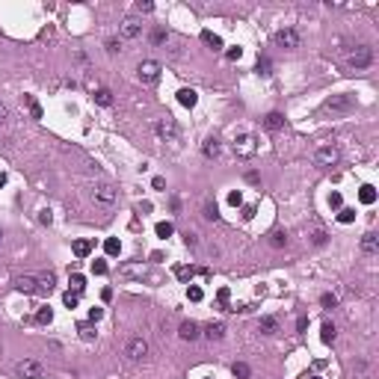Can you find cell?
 Wrapping results in <instances>:
<instances>
[{
  "instance_id": "6da1fadb",
  "label": "cell",
  "mask_w": 379,
  "mask_h": 379,
  "mask_svg": "<svg viewBox=\"0 0 379 379\" xmlns=\"http://www.w3.org/2000/svg\"><path fill=\"white\" fill-rule=\"evenodd\" d=\"M160 71H163V65H160L157 59H142V62L136 65V77H139L142 86H154V83L160 80Z\"/></svg>"
},
{
  "instance_id": "7a4b0ae2",
  "label": "cell",
  "mask_w": 379,
  "mask_h": 379,
  "mask_svg": "<svg viewBox=\"0 0 379 379\" xmlns=\"http://www.w3.org/2000/svg\"><path fill=\"white\" fill-rule=\"evenodd\" d=\"M231 148H234V157H240V160H252V157L258 154V139H255L252 133H240V136H234Z\"/></svg>"
},
{
  "instance_id": "3957f363",
  "label": "cell",
  "mask_w": 379,
  "mask_h": 379,
  "mask_svg": "<svg viewBox=\"0 0 379 379\" xmlns=\"http://www.w3.org/2000/svg\"><path fill=\"white\" fill-rule=\"evenodd\" d=\"M353 107H356V95H350V92H341V95H332L323 101L326 113H350Z\"/></svg>"
},
{
  "instance_id": "277c9868",
  "label": "cell",
  "mask_w": 379,
  "mask_h": 379,
  "mask_svg": "<svg viewBox=\"0 0 379 379\" xmlns=\"http://www.w3.org/2000/svg\"><path fill=\"white\" fill-rule=\"evenodd\" d=\"M154 133H157L160 142H175V139H178V122H175L172 116H163V119H157V125H154Z\"/></svg>"
},
{
  "instance_id": "5b68a950",
  "label": "cell",
  "mask_w": 379,
  "mask_h": 379,
  "mask_svg": "<svg viewBox=\"0 0 379 379\" xmlns=\"http://www.w3.org/2000/svg\"><path fill=\"white\" fill-rule=\"evenodd\" d=\"M273 42H276L279 48H284V51H293V48H299L302 36H299V30H293V27H284V30H279V33L273 36Z\"/></svg>"
},
{
  "instance_id": "8992f818",
  "label": "cell",
  "mask_w": 379,
  "mask_h": 379,
  "mask_svg": "<svg viewBox=\"0 0 379 379\" xmlns=\"http://www.w3.org/2000/svg\"><path fill=\"white\" fill-rule=\"evenodd\" d=\"M338 160H341L338 145H323V148H317V154H314V163H317L320 169H329V166H335Z\"/></svg>"
},
{
  "instance_id": "52a82bcc",
  "label": "cell",
  "mask_w": 379,
  "mask_h": 379,
  "mask_svg": "<svg viewBox=\"0 0 379 379\" xmlns=\"http://www.w3.org/2000/svg\"><path fill=\"white\" fill-rule=\"evenodd\" d=\"M370 62H373V51H370L367 45H359V48L347 57V65H350V68H356V71H359V68H367Z\"/></svg>"
},
{
  "instance_id": "ba28073f",
  "label": "cell",
  "mask_w": 379,
  "mask_h": 379,
  "mask_svg": "<svg viewBox=\"0 0 379 379\" xmlns=\"http://www.w3.org/2000/svg\"><path fill=\"white\" fill-rule=\"evenodd\" d=\"M125 356H128L131 361H142V359L148 356V341H145V338H131L128 344H125Z\"/></svg>"
},
{
  "instance_id": "9c48e42d",
  "label": "cell",
  "mask_w": 379,
  "mask_h": 379,
  "mask_svg": "<svg viewBox=\"0 0 379 379\" xmlns=\"http://www.w3.org/2000/svg\"><path fill=\"white\" fill-rule=\"evenodd\" d=\"M92 199H95L98 205L110 208L113 202H116V187H113V184H95V187H92Z\"/></svg>"
},
{
  "instance_id": "30bf717a",
  "label": "cell",
  "mask_w": 379,
  "mask_h": 379,
  "mask_svg": "<svg viewBox=\"0 0 379 379\" xmlns=\"http://www.w3.org/2000/svg\"><path fill=\"white\" fill-rule=\"evenodd\" d=\"M15 376L18 379H39L42 376V364L33 361V359H24V361L15 364Z\"/></svg>"
},
{
  "instance_id": "8fae6325",
  "label": "cell",
  "mask_w": 379,
  "mask_h": 379,
  "mask_svg": "<svg viewBox=\"0 0 379 379\" xmlns=\"http://www.w3.org/2000/svg\"><path fill=\"white\" fill-rule=\"evenodd\" d=\"M119 36H122V39H139V36H142V24L136 18H125L122 27H119Z\"/></svg>"
},
{
  "instance_id": "7c38bea8",
  "label": "cell",
  "mask_w": 379,
  "mask_h": 379,
  "mask_svg": "<svg viewBox=\"0 0 379 379\" xmlns=\"http://www.w3.org/2000/svg\"><path fill=\"white\" fill-rule=\"evenodd\" d=\"M15 287L21 293H39V284H36V276H18L15 279Z\"/></svg>"
},
{
  "instance_id": "4fadbf2b",
  "label": "cell",
  "mask_w": 379,
  "mask_h": 379,
  "mask_svg": "<svg viewBox=\"0 0 379 379\" xmlns=\"http://www.w3.org/2000/svg\"><path fill=\"white\" fill-rule=\"evenodd\" d=\"M178 335H181L184 341H196L202 332H199V323H193V320H184V323H181V329H178Z\"/></svg>"
},
{
  "instance_id": "5bb4252c",
  "label": "cell",
  "mask_w": 379,
  "mask_h": 379,
  "mask_svg": "<svg viewBox=\"0 0 379 379\" xmlns=\"http://www.w3.org/2000/svg\"><path fill=\"white\" fill-rule=\"evenodd\" d=\"M36 284H39V293H51L57 287V276L54 273H42V276H36Z\"/></svg>"
},
{
  "instance_id": "9a60e30c",
  "label": "cell",
  "mask_w": 379,
  "mask_h": 379,
  "mask_svg": "<svg viewBox=\"0 0 379 379\" xmlns=\"http://www.w3.org/2000/svg\"><path fill=\"white\" fill-rule=\"evenodd\" d=\"M361 252H364V255H376V252H379V237H376L373 231H367V234L361 237Z\"/></svg>"
},
{
  "instance_id": "2e32d148",
  "label": "cell",
  "mask_w": 379,
  "mask_h": 379,
  "mask_svg": "<svg viewBox=\"0 0 379 379\" xmlns=\"http://www.w3.org/2000/svg\"><path fill=\"white\" fill-rule=\"evenodd\" d=\"M264 128H267V131H282L284 128V116H282V113H267Z\"/></svg>"
},
{
  "instance_id": "e0dca14e",
  "label": "cell",
  "mask_w": 379,
  "mask_h": 379,
  "mask_svg": "<svg viewBox=\"0 0 379 379\" xmlns=\"http://www.w3.org/2000/svg\"><path fill=\"white\" fill-rule=\"evenodd\" d=\"M222 335H225V323H208L205 326V338L208 341H222Z\"/></svg>"
},
{
  "instance_id": "ac0fdd59",
  "label": "cell",
  "mask_w": 379,
  "mask_h": 379,
  "mask_svg": "<svg viewBox=\"0 0 379 379\" xmlns=\"http://www.w3.org/2000/svg\"><path fill=\"white\" fill-rule=\"evenodd\" d=\"M202 151H205V157H208V160H216V157H219V151H222V148H219V139L210 136V139L202 145Z\"/></svg>"
},
{
  "instance_id": "d6986e66",
  "label": "cell",
  "mask_w": 379,
  "mask_h": 379,
  "mask_svg": "<svg viewBox=\"0 0 379 379\" xmlns=\"http://www.w3.org/2000/svg\"><path fill=\"white\" fill-rule=\"evenodd\" d=\"M202 42L210 48V51H222V39L216 33H210V30H202Z\"/></svg>"
},
{
  "instance_id": "ffe728a7",
  "label": "cell",
  "mask_w": 379,
  "mask_h": 379,
  "mask_svg": "<svg viewBox=\"0 0 379 379\" xmlns=\"http://www.w3.org/2000/svg\"><path fill=\"white\" fill-rule=\"evenodd\" d=\"M258 329H261L264 335H276V332H279V320H276V317H261Z\"/></svg>"
},
{
  "instance_id": "44dd1931",
  "label": "cell",
  "mask_w": 379,
  "mask_h": 379,
  "mask_svg": "<svg viewBox=\"0 0 379 379\" xmlns=\"http://www.w3.org/2000/svg\"><path fill=\"white\" fill-rule=\"evenodd\" d=\"M74 255H77V258H89L92 255V240H74Z\"/></svg>"
},
{
  "instance_id": "7402d4cb",
  "label": "cell",
  "mask_w": 379,
  "mask_h": 379,
  "mask_svg": "<svg viewBox=\"0 0 379 379\" xmlns=\"http://www.w3.org/2000/svg\"><path fill=\"white\" fill-rule=\"evenodd\" d=\"M178 101H181L184 107H196L199 95H196V89H181V92H178Z\"/></svg>"
},
{
  "instance_id": "603a6c76",
  "label": "cell",
  "mask_w": 379,
  "mask_h": 379,
  "mask_svg": "<svg viewBox=\"0 0 379 379\" xmlns=\"http://www.w3.org/2000/svg\"><path fill=\"white\" fill-rule=\"evenodd\" d=\"M231 373H234V379H249V376H252V367H249L246 361H234Z\"/></svg>"
},
{
  "instance_id": "cb8c5ba5",
  "label": "cell",
  "mask_w": 379,
  "mask_h": 379,
  "mask_svg": "<svg viewBox=\"0 0 379 379\" xmlns=\"http://www.w3.org/2000/svg\"><path fill=\"white\" fill-rule=\"evenodd\" d=\"M24 104H27V110H30L33 119H42V107H39V101H36L33 95H24Z\"/></svg>"
},
{
  "instance_id": "d4e9b609",
  "label": "cell",
  "mask_w": 379,
  "mask_h": 379,
  "mask_svg": "<svg viewBox=\"0 0 379 379\" xmlns=\"http://www.w3.org/2000/svg\"><path fill=\"white\" fill-rule=\"evenodd\" d=\"M359 199H361L364 205H373V202H376V190H373L370 184H364V187L359 190Z\"/></svg>"
},
{
  "instance_id": "484cf974",
  "label": "cell",
  "mask_w": 379,
  "mask_h": 379,
  "mask_svg": "<svg viewBox=\"0 0 379 379\" xmlns=\"http://www.w3.org/2000/svg\"><path fill=\"white\" fill-rule=\"evenodd\" d=\"M320 338H323V344H332V341L338 338V329H335L332 323H323V329H320Z\"/></svg>"
},
{
  "instance_id": "4316f807",
  "label": "cell",
  "mask_w": 379,
  "mask_h": 379,
  "mask_svg": "<svg viewBox=\"0 0 379 379\" xmlns=\"http://www.w3.org/2000/svg\"><path fill=\"white\" fill-rule=\"evenodd\" d=\"M92 98H95V104H101V107H110V104H113V92H110V89H98Z\"/></svg>"
},
{
  "instance_id": "83f0119b",
  "label": "cell",
  "mask_w": 379,
  "mask_h": 379,
  "mask_svg": "<svg viewBox=\"0 0 379 379\" xmlns=\"http://www.w3.org/2000/svg\"><path fill=\"white\" fill-rule=\"evenodd\" d=\"M187 299H190V302H202V299H205V290H202L199 284H190V287H187Z\"/></svg>"
},
{
  "instance_id": "f1b7e54d",
  "label": "cell",
  "mask_w": 379,
  "mask_h": 379,
  "mask_svg": "<svg viewBox=\"0 0 379 379\" xmlns=\"http://www.w3.org/2000/svg\"><path fill=\"white\" fill-rule=\"evenodd\" d=\"M77 332H80V338H83V341H95V323H80V326H77Z\"/></svg>"
},
{
  "instance_id": "f546056e",
  "label": "cell",
  "mask_w": 379,
  "mask_h": 379,
  "mask_svg": "<svg viewBox=\"0 0 379 379\" xmlns=\"http://www.w3.org/2000/svg\"><path fill=\"white\" fill-rule=\"evenodd\" d=\"M258 74H264V77H270V74H273V62L267 57H258Z\"/></svg>"
},
{
  "instance_id": "4dcf8cb0",
  "label": "cell",
  "mask_w": 379,
  "mask_h": 379,
  "mask_svg": "<svg viewBox=\"0 0 379 379\" xmlns=\"http://www.w3.org/2000/svg\"><path fill=\"white\" fill-rule=\"evenodd\" d=\"M71 287H74V293H83V290H86V279H83L80 273H74V276H71Z\"/></svg>"
},
{
  "instance_id": "1f68e13d",
  "label": "cell",
  "mask_w": 379,
  "mask_h": 379,
  "mask_svg": "<svg viewBox=\"0 0 379 379\" xmlns=\"http://www.w3.org/2000/svg\"><path fill=\"white\" fill-rule=\"evenodd\" d=\"M104 252H107V255H119V252H122V243H119L116 237H110V240L104 243Z\"/></svg>"
},
{
  "instance_id": "d6a6232c",
  "label": "cell",
  "mask_w": 379,
  "mask_h": 379,
  "mask_svg": "<svg viewBox=\"0 0 379 379\" xmlns=\"http://www.w3.org/2000/svg\"><path fill=\"white\" fill-rule=\"evenodd\" d=\"M205 216H208V219H213V222L219 219V208H216V202H210V199L205 202Z\"/></svg>"
},
{
  "instance_id": "836d02e7",
  "label": "cell",
  "mask_w": 379,
  "mask_h": 379,
  "mask_svg": "<svg viewBox=\"0 0 379 379\" xmlns=\"http://www.w3.org/2000/svg\"><path fill=\"white\" fill-rule=\"evenodd\" d=\"M284 243H287V234H284V231H273V234H270V246H276V249H282Z\"/></svg>"
},
{
  "instance_id": "e575fe53",
  "label": "cell",
  "mask_w": 379,
  "mask_h": 379,
  "mask_svg": "<svg viewBox=\"0 0 379 379\" xmlns=\"http://www.w3.org/2000/svg\"><path fill=\"white\" fill-rule=\"evenodd\" d=\"M353 219H356V210H353V208H341V210H338V222L347 225V222H353Z\"/></svg>"
},
{
  "instance_id": "d590c367",
  "label": "cell",
  "mask_w": 379,
  "mask_h": 379,
  "mask_svg": "<svg viewBox=\"0 0 379 379\" xmlns=\"http://www.w3.org/2000/svg\"><path fill=\"white\" fill-rule=\"evenodd\" d=\"M36 320H39V323H51V320H54L51 305H42V308H39V314H36Z\"/></svg>"
},
{
  "instance_id": "8d00e7d4",
  "label": "cell",
  "mask_w": 379,
  "mask_h": 379,
  "mask_svg": "<svg viewBox=\"0 0 379 379\" xmlns=\"http://www.w3.org/2000/svg\"><path fill=\"white\" fill-rule=\"evenodd\" d=\"M172 231H175L172 222H157V237H172Z\"/></svg>"
},
{
  "instance_id": "74e56055",
  "label": "cell",
  "mask_w": 379,
  "mask_h": 379,
  "mask_svg": "<svg viewBox=\"0 0 379 379\" xmlns=\"http://www.w3.org/2000/svg\"><path fill=\"white\" fill-rule=\"evenodd\" d=\"M175 276H178L181 282H190V279L196 276V270H193V267H178V270H175Z\"/></svg>"
},
{
  "instance_id": "f35d334b",
  "label": "cell",
  "mask_w": 379,
  "mask_h": 379,
  "mask_svg": "<svg viewBox=\"0 0 379 379\" xmlns=\"http://www.w3.org/2000/svg\"><path fill=\"white\" fill-rule=\"evenodd\" d=\"M320 305H323V308H335V305H338V296H335V293H323V296H320Z\"/></svg>"
},
{
  "instance_id": "ab89813d",
  "label": "cell",
  "mask_w": 379,
  "mask_h": 379,
  "mask_svg": "<svg viewBox=\"0 0 379 379\" xmlns=\"http://www.w3.org/2000/svg\"><path fill=\"white\" fill-rule=\"evenodd\" d=\"M228 287H219V293H216V302H219V308H228Z\"/></svg>"
},
{
  "instance_id": "60d3db41",
  "label": "cell",
  "mask_w": 379,
  "mask_h": 379,
  "mask_svg": "<svg viewBox=\"0 0 379 379\" xmlns=\"http://www.w3.org/2000/svg\"><path fill=\"white\" fill-rule=\"evenodd\" d=\"M166 39H169V36H166V30H163V27H157L154 33H151V42H154V45H163Z\"/></svg>"
},
{
  "instance_id": "b9f144b4",
  "label": "cell",
  "mask_w": 379,
  "mask_h": 379,
  "mask_svg": "<svg viewBox=\"0 0 379 379\" xmlns=\"http://www.w3.org/2000/svg\"><path fill=\"white\" fill-rule=\"evenodd\" d=\"M62 302H65L68 308H77V302H80V293H71V290H68V293L62 296Z\"/></svg>"
},
{
  "instance_id": "7bdbcfd3",
  "label": "cell",
  "mask_w": 379,
  "mask_h": 379,
  "mask_svg": "<svg viewBox=\"0 0 379 379\" xmlns=\"http://www.w3.org/2000/svg\"><path fill=\"white\" fill-rule=\"evenodd\" d=\"M326 240H329V237H326V231H323V228H317V231H311V243H314V246H323Z\"/></svg>"
},
{
  "instance_id": "ee69618b",
  "label": "cell",
  "mask_w": 379,
  "mask_h": 379,
  "mask_svg": "<svg viewBox=\"0 0 379 379\" xmlns=\"http://www.w3.org/2000/svg\"><path fill=\"white\" fill-rule=\"evenodd\" d=\"M122 51V42L119 39H107V54H119Z\"/></svg>"
},
{
  "instance_id": "f6af8a7d",
  "label": "cell",
  "mask_w": 379,
  "mask_h": 379,
  "mask_svg": "<svg viewBox=\"0 0 379 379\" xmlns=\"http://www.w3.org/2000/svg\"><path fill=\"white\" fill-rule=\"evenodd\" d=\"M151 9H154V3H148V0H139L136 3V12H142V15H148Z\"/></svg>"
},
{
  "instance_id": "bcb514c9",
  "label": "cell",
  "mask_w": 379,
  "mask_h": 379,
  "mask_svg": "<svg viewBox=\"0 0 379 379\" xmlns=\"http://www.w3.org/2000/svg\"><path fill=\"white\" fill-rule=\"evenodd\" d=\"M92 273H95V276H104V273H107V264H104V261H92Z\"/></svg>"
},
{
  "instance_id": "7dc6e473",
  "label": "cell",
  "mask_w": 379,
  "mask_h": 379,
  "mask_svg": "<svg viewBox=\"0 0 379 379\" xmlns=\"http://www.w3.org/2000/svg\"><path fill=\"white\" fill-rule=\"evenodd\" d=\"M228 205H234V208H240V205H243V196H240V190H237V193H228Z\"/></svg>"
},
{
  "instance_id": "c3c4849f",
  "label": "cell",
  "mask_w": 379,
  "mask_h": 379,
  "mask_svg": "<svg viewBox=\"0 0 379 379\" xmlns=\"http://www.w3.org/2000/svg\"><path fill=\"white\" fill-rule=\"evenodd\" d=\"M6 119H9V107H6L3 101H0V128L6 125Z\"/></svg>"
},
{
  "instance_id": "681fc988",
  "label": "cell",
  "mask_w": 379,
  "mask_h": 379,
  "mask_svg": "<svg viewBox=\"0 0 379 379\" xmlns=\"http://www.w3.org/2000/svg\"><path fill=\"white\" fill-rule=\"evenodd\" d=\"M225 57H228L231 62H237V59L243 57V51H240V48H228V54H225Z\"/></svg>"
},
{
  "instance_id": "f907efd6",
  "label": "cell",
  "mask_w": 379,
  "mask_h": 379,
  "mask_svg": "<svg viewBox=\"0 0 379 379\" xmlns=\"http://www.w3.org/2000/svg\"><path fill=\"white\" fill-rule=\"evenodd\" d=\"M101 317H104V308H92L89 311V323H98Z\"/></svg>"
},
{
  "instance_id": "816d5d0a",
  "label": "cell",
  "mask_w": 379,
  "mask_h": 379,
  "mask_svg": "<svg viewBox=\"0 0 379 379\" xmlns=\"http://www.w3.org/2000/svg\"><path fill=\"white\" fill-rule=\"evenodd\" d=\"M184 243H187V246H196V243H199V237H196L193 231H187V234H184Z\"/></svg>"
},
{
  "instance_id": "f5cc1de1",
  "label": "cell",
  "mask_w": 379,
  "mask_h": 379,
  "mask_svg": "<svg viewBox=\"0 0 379 379\" xmlns=\"http://www.w3.org/2000/svg\"><path fill=\"white\" fill-rule=\"evenodd\" d=\"M329 205H332V208H341V193H332V196H329Z\"/></svg>"
},
{
  "instance_id": "db71d44e",
  "label": "cell",
  "mask_w": 379,
  "mask_h": 379,
  "mask_svg": "<svg viewBox=\"0 0 379 379\" xmlns=\"http://www.w3.org/2000/svg\"><path fill=\"white\" fill-rule=\"evenodd\" d=\"M252 216H255V205H246L243 208V219H252Z\"/></svg>"
},
{
  "instance_id": "11a10c76",
  "label": "cell",
  "mask_w": 379,
  "mask_h": 379,
  "mask_svg": "<svg viewBox=\"0 0 379 379\" xmlns=\"http://www.w3.org/2000/svg\"><path fill=\"white\" fill-rule=\"evenodd\" d=\"M296 329L305 332V329H308V317H299V320H296Z\"/></svg>"
},
{
  "instance_id": "9f6ffc18",
  "label": "cell",
  "mask_w": 379,
  "mask_h": 379,
  "mask_svg": "<svg viewBox=\"0 0 379 379\" xmlns=\"http://www.w3.org/2000/svg\"><path fill=\"white\" fill-rule=\"evenodd\" d=\"M151 187H154V190H163V187H166V181H163V178H154V181H151Z\"/></svg>"
},
{
  "instance_id": "6f0895ef",
  "label": "cell",
  "mask_w": 379,
  "mask_h": 379,
  "mask_svg": "<svg viewBox=\"0 0 379 379\" xmlns=\"http://www.w3.org/2000/svg\"><path fill=\"white\" fill-rule=\"evenodd\" d=\"M0 187H6V175L3 172H0Z\"/></svg>"
},
{
  "instance_id": "680465c9",
  "label": "cell",
  "mask_w": 379,
  "mask_h": 379,
  "mask_svg": "<svg viewBox=\"0 0 379 379\" xmlns=\"http://www.w3.org/2000/svg\"><path fill=\"white\" fill-rule=\"evenodd\" d=\"M308 379H320V376H308Z\"/></svg>"
},
{
  "instance_id": "91938a15",
  "label": "cell",
  "mask_w": 379,
  "mask_h": 379,
  "mask_svg": "<svg viewBox=\"0 0 379 379\" xmlns=\"http://www.w3.org/2000/svg\"><path fill=\"white\" fill-rule=\"evenodd\" d=\"M0 240H3V231H0Z\"/></svg>"
}]
</instances>
